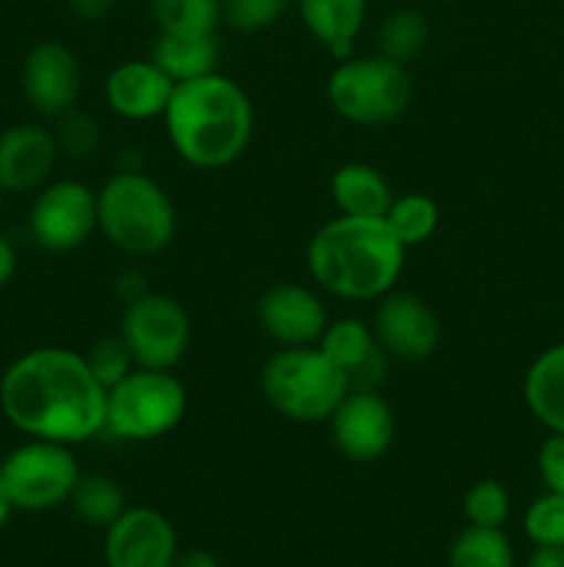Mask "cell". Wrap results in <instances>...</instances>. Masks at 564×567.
Listing matches in <instances>:
<instances>
[{"instance_id":"cell-1","label":"cell","mask_w":564,"mask_h":567,"mask_svg":"<svg viewBox=\"0 0 564 567\" xmlns=\"http://www.w3.org/2000/svg\"><path fill=\"white\" fill-rule=\"evenodd\" d=\"M108 391L94 377L86 354L42 347L25 352L0 380V410L14 430L39 441H92L105 432Z\"/></svg>"},{"instance_id":"cell-2","label":"cell","mask_w":564,"mask_h":567,"mask_svg":"<svg viewBox=\"0 0 564 567\" xmlns=\"http://www.w3.org/2000/svg\"><path fill=\"white\" fill-rule=\"evenodd\" d=\"M164 120L171 147L197 169H221L241 158L254 127L247 92L219 72L175 83Z\"/></svg>"},{"instance_id":"cell-3","label":"cell","mask_w":564,"mask_h":567,"mask_svg":"<svg viewBox=\"0 0 564 567\" xmlns=\"http://www.w3.org/2000/svg\"><path fill=\"white\" fill-rule=\"evenodd\" d=\"M404 247L390 225L363 216H337L326 221L307 247L313 280L332 297L368 302L390 293L404 269Z\"/></svg>"},{"instance_id":"cell-4","label":"cell","mask_w":564,"mask_h":567,"mask_svg":"<svg viewBox=\"0 0 564 567\" xmlns=\"http://www.w3.org/2000/svg\"><path fill=\"white\" fill-rule=\"evenodd\" d=\"M97 227L127 255H155L175 238L169 194L136 169H122L97 192Z\"/></svg>"},{"instance_id":"cell-5","label":"cell","mask_w":564,"mask_h":567,"mask_svg":"<svg viewBox=\"0 0 564 567\" xmlns=\"http://www.w3.org/2000/svg\"><path fill=\"white\" fill-rule=\"evenodd\" d=\"M271 408L291 421H326L348 393V377L318 347H285L260 371Z\"/></svg>"},{"instance_id":"cell-6","label":"cell","mask_w":564,"mask_h":567,"mask_svg":"<svg viewBox=\"0 0 564 567\" xmlns=\"http://www.w3.org/2000/svg\"><path fill=\"white\" fill-rule=\"evenodd\" d=\"M326 94L343 120L374 127L398 120L409 109L415 83L407 66L385 55H348L332 70Z\"/></svg>"},{"instance_id":"cell-7","label":"cell","mask_w":564,"mask_h":567,"mask_svg":"<svg viewBox=\"0 0 564 567\" xmlns=\"http://www.w3.org/2000/svg\"><path fill=\"white\" fill-rule=\"evenodd\" d=\"M186 404V388L169 371H130L108 388L105 430L122 441H155L180 424Z\"/></svg>"},{"instance_id":"cell-8","label":"cell","mask_w":564,"mask_h":567,"mask_svg":"<svg viewBox=\"0 0 564 567\" xmlns=\"http://www.w3.org/2000/svg\"><path fill=\"white\" fill-rule=\"evenodd\" d=\"M0 474H3L11 507L22 513H48V509L61 507L70 502L81 480V468L70 446L39 441V437H31L6 454Z\"/></svg>"},{"instance_id":"cell-9","label":"cell","mask_w":564,"mask_h":567,"mask_svg":"<svg viewBox=\"0 0 564 567\" xmlns=\"http://www.w3.org/2000/svg\"><path fill=\"white\" fill-rule=\"evenodd\" d=\"M119 338L138 369L169 371L191 343V321L177 299L147 291L127 302Z\"/></svg>"},{"instance_id":"cell-10","label":"cell","mask_w":564,"mask_h":567,"mask_svg":"<svg viewBox=\"0 0 564 567\" xmlns=\"http://www.w3.org/2000/svg\"><path fill=\"white\" fill-rule=\"evenodd\" d=\"M97 227V194L77 181L44 186L28 210L31 238L48 252H72Z\"/></svg>"},{"instance_id":"cell-11","label":"cell","mask_w":564,"mask_h":567,"mask_svg":"<svg viewBox=\"0 0 564 567\" xmlns=\"http://www.w3.org/2000/svg\"><path fill=\"white\" fill-rule=\"evenodd\" d=\"M177 551L175 526L153 507H127L105 529V567H171Z\"/></svg>"},{"instance_id":"cell-12","label":"cell","mask_w":564,"mask_h":567,"mask_svg":"<svg viewBox=\"0 0 564 567\" xmlns=\"http://www.w3.org/2000/svg\"><path fill=\"white\" fill-rule=\"evenodd\" d=\"M332 441L337 452L352 463H376L385 457L396 437V419L385 399L376 391H354L330 415Z\"/></svg>"},{"instance_id":"cell-13","label":"cell","mask_w":564,"mask_h":567,"mask_svg":"<svg viewBox=\"0 0 564 567\" xmlns=\"http://www.w3.org/2000/svg\"><path fill=\"white\" fill-rule=\"evenodd\" d=\"M83 75L75 53L61 42H39L22 61V94L42 116L70 114L81 97Z\"/></svg>"},{"instance_id":"cell-14","label":"cell","mask_w":564,"mask_h":567,"mask_svg":"<svg viewBox=\"0 0 564 567\" xmlns=\"http://www.w3.org/2000/svg\"><path fill=\"white\" fill-rule=\"evenodd\" d=\"M374 338L382 352L418 363L435 354L440 343V321L424 299L412 293H385L376 310Z\"/></svg>"},{"instance_id":"cell-15","label":"cell","mask_w":564,"mask_h":567,"mask_svg":"<svg viewBox=\"0 0 564 567\" xmlns=\"http://www.w3.org/2000/svg\"><path fill=\"white\" fill-rule=\"evenodd\" d=\"M263 330L282 347H310L326 330V308L310 288L280 282L258 299Z\"/></svg>"},{"instance_id":"cell-16","label":"cell","mask_w":564,"mask_h":567,"mask_svg":"<svg viewBox=\"0 0 564 567\" xmlns=\"http://www.w3.org/2000/svg\"><path fill=\"white\" fill-rule=\"evenodd\" d=\"M59 144L50 131L39 125H14L0 133V188L31 192L53 172Z\"/></svg>"},{"instance_id":"cell-17","label":"cell","mask_w":564,"mask_h":567,"mask_svg":"<svg viewBox=\"0 0 564 567\" xmlns=\"http://www.w3.org/2000/svg\"><path fill=\"white\" fill-rule=\"evenodd\" d=\"M318 349L348 377V388L354 391H374L385 371L382 347L374 332L359 319H337L321 332Z\"/></svg>"},{"instance_id":"cell-18","label":"cell","mask_w":564,"mask_h":567,"mask_svg":"<svg viewBox=\"0 0 564 567\" xmlns=\"http://www.w3.org/2000/svg\"><path fill=\"white\" fill-rule=\"evenodd\" d=\"M175 81L149 61H125L105 83L108 105L125 120H153L164 116Z\"/></svg>"},{"instance_id":"cell-19","label":"cell","mask_w":564,"mask_h":567,"mask_svg":"<svg viewBox=\"0 0 564 567\" xmlns=\"http://www.w3.org/2000/svg\"><path fill=\"white\" fill-rule=\"evenodd\" d=\"M307 31L335 59H348L354 39L363 31L368 0H296Z\"/></svg>"},{"instance_id":"cell-20","label":"cell","mask_w":564,"mask_h":567,"mask_svg":"<svg viewBox=\"0 0 564 567\" xmlns=\"http://www.w3.org/2000/svg\"><path fill=\"white\" fill-rule=\"evenodd\" d=\"M330 192L343 216L363 219H382L396 199L390 183L370 164H343L332 175Z\"/></svg>"},{"instance_id":"cell-21","label":"cell","mask_w":564,"mask_h":567,"mask_svg":"<svg viewBox=\"0 0 564 567\" xmlns=\"http://www.w3.org/2000/svg\"><path fill=\"white\" fill-rule=\"evenodd\" d=\"M523 396L542 426L564 435V343L545 349L529 365Z\"/></svg>"},{"instance_id":"cell-22","label":"cell","mask_w":564,"mask_h":567,"mask_svg":"<svg viewBox=\"0 0 564 567\" xmlns=\"http://www.w3.org/2000/svg\"><path fill=\"white\" fill-rule=\"evenodd\" d=\"M219 61V39L216 33H158V42L153 48V64L164 70L175 83L194 81L216 72Z\"/></svg>"},{"instance_id":"cell-23","label":"cell","mask_w":564,"mask_h":567,"mask_svg":"<svg viewBox=\"0 0 564 567\" xmlns=\"http://www.w3.org/2000/svg\"><path fill=\"white\" fill-rule=\"evenodd\" d=\"M448 567H518V557L506 532L468 524L448 548Z\"/></svg>"},{"instance_id":"cell-24","label":"cell","mask_w":564,"mask_h":567,"mask_svg":"<svg viewBox=\"0 0 564 567\" xmlns=\"http://www.w3.org/2000/svg\"><path fill=\"white\" fill-rule=\"evenodd\" d=\"M70 507L83 524L108 529L116 518L127 509L125 491L111 476L81 474L75 491L70 496Z\"/></svg>"},{"instance_id":"cell-25","label":"cell","mask_w":564,"mask_h":567,"mask_svg":"<svg viewBox=\"0 0 564 567\" xmlns=\"http://www.w3.org/2000/svg\"><path fill=\"white\" fill-rule=\"evenodd\" d=\"M429 42V22L415 9H396L379 28V55L409 66Z\"/></svg>"},{"instance_id":"cell-26","label":"cell","mask_w":564,"mask_h":567,"mask_svg":"<svg viewBox=\"0 0 564 567\" xmlns=\"http://www.w3.org/2000/svg\"><path fill=\"white\" fill-rule=\"evenodd\" d=\"M153 17L160 33H216L221 0H153Z\"/></svg>"},{"instance_id":"cell-27","label":"cell","mask_w":564,"mask_h":567,"mask_svg":"<svg viewBox=\"0 0 564 567\" xmlns=\"http://www.w3.org/2000/svg\"><path fill=\"white\" fill-rule=\"evenodd\" d=\"M385 221L404 247H418V244L429 241L431 233L437 230L440 208L426 194H404V197L393 199L390 210L385 214Z\"/></svg>"},{"instance_id":"cell-28","label":"cell","mask_w":564,"mask_h":567,"mask_svg":"<svg viewBox=\"0 0 564 567\" xmlns=\"http://www.w3.org/2000/svg\"><path fill=\"white\" fill-rule=\"evenodd\" d=\"M462 513L470 526H484V529H503L512 513V498L506 487L498 480H479L468 487L462 502Z\"/></svg>"},{"instance_id":"cell-29","label":"cell","mask_w":564,"mask_h":567,"mask_svg":"<svg viewBox=\"0 0 564 567\" xmlns=\"http://www.w3.org/2000/svg\"><path fill=\"white\" fill-rule=\"evenodd\" d=\"M523 532L534 546H564V496L551 493L534 498L523 515Z\"/></svg>"},{"instance_id":"cell-30","label":"cell","mask_w":564,"mask_h":567,"mask_svg":"<svg viewBox=\"0 0 564 567\" xmlns=\"http://www.w3.org/2000/svg\"><path fill=\"white\" fill-rule=\"evenodd\" d=\"M293 0H221V20L243 33L274 25Z\"/></svg>"},{"instance_id":"cell-31","label":"cell","mask_w":564,"mask_h":567,"mask_svg":"<svg viewBox=\"0 0 564 567\" xmlns=\"http://www.w3.org/2000/svg\"><path fill=\"white\" fill-rule=\"evenodd\" d=\"M86 360L92 365L94 377L103 382L105 391L114 388L119 380H125L133 365V358L122 338H103V341H97L92 347V352L86 354Z\"/></svg>"},{"instance_id":"cell-32","label":"cell","mask_w":564,"mask_h":567,"mask_svg":"<svg viewBox=\"0 0 564 567\" xmlns=\"http://www.w3.org/2000/svg\"><path fill=\"white\" fill-rule=\"evenodd\" d=\"M59 120H61L59 131L53 133L55 144H59V153L81 158V155H88L94 147H97L100 131H97V122H94L92 116L70 111V114L59 116Z\"/></svg>"},{"instance_id":"cell-33","label":"cell","mask_w":564,"mask_h":567,"mask_svg":"<svg viewBox=\"0 0 564 567\" xmlns=\"http://www.w3.org/2000/svg\"><path fill=\"white\" fill-rule=\"evenodd\" d=\"M536 471H540L542 485L551 493H562L564 496V435L562 432H551L545 443L536 454Z\"/></svg>"},{"instance_id":"cell-34","label":"cell","mask_w":564,"mask_h":567,"mask_svg":"<svg viewBox=\"0 0 564 567\" xmlns=\"http://www.w3.org/2000/svg\"><path fill=\"white\" fill-rule=\"evenodd\" d=\"M525 567H564V546H534Z\"/></svg>"},{"instance_id":"cell-35","label":"cell","mask_w":564,"mask_h":567,"mask_svg":"<svg viewBox=\"0 0 564 567\" xmlns=\"http://www.w3.org/2000/svg\"><path fill=\"white\" fill-rule=\"evenodd\" d=\"M171 567H221V563L205 548H188V551H177Z\"/></svg>"},{"instance_id":"cell-36","label":"cell","mask_w":564,"mask_h":567,"mask_svg":"<svg viewBox=\"0 0 564 567\" xmlns=\"http://www.w3.org/2000/svg\"><path fill=\"white\" fill-rule=\"evenodd\" d=\"M17 271V252L6 236H0V288L9 286Z\"/></svg>"},{"instance_id":"cell-37","label":"cell","mask_w":564,"mask_h":567,"mask_svg":"<svg viewBox=\"0 0 564 567\" xmlns=\"http://www.w3.org/2000/svg\"><path fill=\"white\" fill-rule=\"evenodd\" d=\"M70 6L81 20H100L111 9V0H70Z\"/></svg>"},{"instance_id":"cell-38","label":"cell","mask_w":564,"mask_h":567,"mask_svg":"<svg viewBox=\"0 0 564 567\" xmlns=\"http://www.w3.org/2000/svg\"><path fill=\"white\" fill-rule=\"evenodd\" d=\"M11 513H14V507H11V498H9V493H6L3 474H0V529H3V526L9 524Z\"/></svg>"},{"instance_id":"cell-39","label":"cell","mask_w":564,"mask_h":567,"mask_svg":"<svg viewBox=\"0 0 564 567\" xmlns=\"http://www.w3.org/2000/svg\"><path fill=\"white\" fill-rule=\"evenodd\" d=\"M0 210H3V188H0Z\"/></svg>"}]
</instances>
